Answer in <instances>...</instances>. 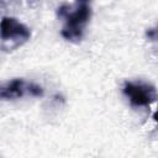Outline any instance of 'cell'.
I'll list each match as a JSON object with an SVG mask.
<instances>
[{
	"label": "cell",
	"instance_id": "6da1fadb",
	"mask_svg": "<svg viewBox=\"0 0 158 158\" xmlns=\"http://www.w3.org/2000/svg\"><path fill=\"white\" fill-rule=\"evenodd\" d=\"M58 14L65 19V25L62 30V36L68 41H78L81 38L83 28L90 17V7L81 4L75 11L70 12L68 6L63 5L58 9Z\"/></svg>",
	"mask_w": 158,
	"mask_h": 158
},
{
	"label": "cell",
	"instance_id": "7a4b0ae2",
	"mask_svg": "<svg viewBox=\"0 0 158 158\" xmlns=\"http://www.w3.org/2000/svg\"><path fill=\"white\" fill-rule=\"evenodd\" d=\"M123 94L135 106H149L157 98L154 86L143 81H126Z\"/></svg>",
	"mask_w": 158,
	"mask_h": 158
},
{
	"label": "cell",
	"instance_id": "3957f363",
	"mask_svg": "<svg viewBox=\"0 0 158 158\" xmlns=\"http://www.w3.org/2000/svg\"><path fill=\"white\" fill-rule=\"evenodd\" d=\"M25 95L42 96L43 89L33 83H27L23 79H14L4 85H0V99L1 100H12L19 99Z\"/></svg>",
	"mask_w": 158,
	"mask_h": 158
},
{
	"label": "cell",
	"instance_id": "277c9868",
	"mask_svg": "<svg viewBox=\"0 0 158 158\" xmlns=\"http://www.w3.org/2000/svg\"><path fill=\"white\" fill-rule=\"evenodd\" d=\"M31 36L30 30L14 17H4L0 21V37L4 41H12L16 44L26 42Z\"/></svg>",
	"mask_w": 158,
	"mask_h": 158
},
{
	"label": "cell",
	"instance_id": "5b68a950",
	"mask_svg": "<svg viewBox=\"0 0 158 158\" xmlns=\"http://www.w3.org/2000/svg\"><path fill=\"white\" fill-rule=\"evenodd\" d=\"M78 2H80V4H85V2H88L89 0H77Z\"/></svg>",
	"mask_w": 158,
	"mask_h": 158
}]
</instances>
